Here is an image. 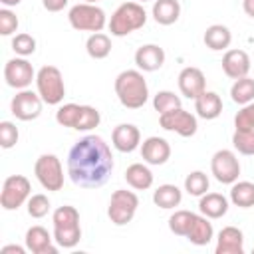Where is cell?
<instances>
[{"label": "cell", "mask_w": 254, "mask_h": 254, "mask_svg": "<svg viewBox=\"0 0 254 254\" xmlns=\"http://www.w3.org/2000/svg\"><path fill=\"white\" fill-rule=\"evenodd\" d=\"M212 236H214L212 222H208V218L204 214H200V216L196 214L194 216V222H192V226H190V230L187 234V238L192 244H196V246H206L212 240Z\"/></svg>", "instance_id": "25"}, {"label": "cell", "mask_w": 254, "mask_h": 254, "mask_svg": "<svg viewBox=\"0 0 254 254\" xmlns=\"http://www.w3.org/2000/svg\"><path fill=\"white\" fill-rule=\"evenodd\" d=\"M2 254H8V252H16V254H24V248L22 246H16V244H8V246H4L2 250H0Z\"/></svg>", "instance_id": "45"}, {"label": "cell", "mask_w": 254, "mask_h": 254, "mask_svg": "<svg viewBox=\"0 0 254 254\" xmlns=\"http://www.w3.org/2000/svg\"><path fill=\"white\" fill-rule=\"evenodd\" d=\"M42 4L48 12H60L67 6V0H42Z\"/></svg>", "instance_id": "43"}, {"label": "cell", "mask_w": 254, "mask_h": 254, "mask_svg": "<svg viewBox=\"0 0 254 254\" xmlns=\"http://www.w3.org/2000/svg\"><path fill=\"white\" fill-rule=\"evenodd\" d=\"M232 147L242 155H254V129H236L232 135Z\"/></svg>", "instance_id": "33"}, {"label": "cell", "mask_w": 254, "mask_h": 254, "mask_svg": "<svg viewBox=\"0 0 254 254\" xmlns=\"http://www.w3.org/2000/svg\"><path fill=\"white\" fill-rule=\"evenodd\" d=\"M194 216L196 214L190 212V210H175V214H171V218H169L171 232L177 234V236H187L192 222H194Z\"/></svg>", "instance_id": "31"}, {"label": "cell", "mask_w": 254, "mask_h": 254, "mask_svg": "<svg viewBox=\"0 0 254 254\" xmlns=\"http://www.w3.org/2000/svg\"><path fill=\"white\" fill-rule=\"evenodd\" d=\"M202 40H204V44H206L208 50H212V52H222V50H226V48L230 46L232 34H230V30H228L226 26H222V24H212V26L206 28Z\"/></svg>", "instance_id": "24"}, {"label": "cell", "mask_w": 254, "mask_h": 254, "mask_svg": "<svg viewBox=\"0 0 254 254\" xmlns=\"http://www.w3.org/2000/svg\"><path fill=\"white\" fill-rule=\"evenodd\" d=\"M139 206V196L133 190L127 189H117L111 198H109V206H107V216L113 224L123 226L127 222L133 220L135 212Z\"/></svg>", "instance_id": "6"}, {"label": "cell", "mask_w": 254, "mask_h": 254, "mask_svg": "<svg viewBox=\"0 0 254 254\" xmlns=\"http://www.w3.org/2000/svg\"><path fill=\"white\" fill-rule=\"evenodd\" d=\"M18 30V18L12 10L2 8L0 10V34L2 36H12Z\"/></svg>", "instance_id": "42"}, {"label": "cell", "mask_w": 254, "mask_h": 254, "mask_svg": "<svg viewBox=\"0 0 254 254\" xmlns=\"http://www.w3.org/2000/svg\"><path fill=\"white\" fill-rule=\"evenodd\" d=\"M125 181H127V185H129L131 189H135V190H147V189H151V185H153V173H151V169H149L147 165H143V163H133V165H129L127 171H125Z\"/></svg>", "instance_id": "23"}, {"label": "cell", "mask_w": 254, "mask_h": 254, "mask_svg": "<svg viewBox=\"0 0 254 254\" xmlns=\"http://www.w3.org/2000/svg\"><path fill=\"white\" fill-rule=\"evenodd\" d=\"M79 113H81V105H77V103H65V105H62V107L56 111V121H58L62 127H71V129H75L77 119H79Z\"/></svg>", "instance_id": "34"}, {"label": "cell", "mask_w": 254, "mask_h": 254, "mask_svg": "<svg viewBox=\"0 0 254 254\" xmlns=\"http://www.w3.org/2000/svg\"><path fill=\"white\" fill-rule=\"evenodd\" d=\"M208 185H210L208 183V177L202 171H192L185 179V190L190 196H202L208 190Z\"/></svg>", "instance_id": "32"}, {"label": "cell", "mask_w": 254, "mask_h": 254, "mask_svg": "<svg viewBox=\"0 0 254 254\" xmlns=\"http://www.w3.org/2000/svg\"><path fill=\"white\" fill-rule=\"evenodd\" d=\"M34 175H36L38 183L46 190H62V187H64V169H62V163L52 153H44V155H40L36 159Z\"/></svg>", "instance_id": "7"}, {"label": "cell", "mask_w": 254, "mask_h": 254, "mask_svg": "<svg viewBox=\"0 0 254 254\" xmlns=\"http://www.w3.org/2000/svg\"><path fill=\"white\" fill-rule=\"evenodd\" d=\"M101 121V115L95 107L91 105H81V113H79V119H77V125L75 129L77 131H89L93 127H97Z\"/></svg>", "instance_id": "37"}, {"label": "cell", "mask_w": 254, "mask_h": 254, "mask_svg": "<svg viewBox=\"0 0 254 254\" xmlns=\"http://www.w3.org/2000/svg\"><path fill=\"white\" fill-rule=\"evenodd\" d=\"M216 254H244V234L236 226H224L216 238Z\"/></svg>", "instance_id": "18"}, {"label": "cell", "mask_w": 254, "mask_h": 254, "mask_svg": "<svg viewBox=\"0 0 254 254\" xmlns=\"http://www.w3.org/2000/svg\"><path fill=\"white\" fill-rule=\"evenodd\" d=\"M242 8H244L246 16L254 18V0H242Z\"/></svg>", "instance_id": "44"}, {"label": "cell", "mask_w": 254, "mask_h": 254, "mask_svg": "<svg viewBox=\"0 0 254 254\" xmlns=\"http://www.w3.org/2000/svg\"><path fill=\"white\" fill-rule=\"evenodd\" d=\"M115 95L127 109H139L149 99V87L139 69H125L115 77Z\"/></svg>", "instance_id": "2"}, {"label": "cell", "mask_w": 254, "mask_h": 254, "mask_svg": "<svg viewBox=\"0 0 254 254\" xmlns=\"http://www.w3.org/2000/svg\"><path fill=\"white\" fill-rule=\"evenodd\" d=\"M4 79L14 89H26L32 83V79H36V73H34L32 64L26 58L18 56V58H12V60L6 62V65H4Z\"/></svg>", "instance_id": "12"}, {"label": "cell", "mask_w": 254, "mask_h": 254, "mask_svg": "<svg viewBox=\"0 0 254 254\" xmlns=\"http://www.w3.org/2000/svg\"><path fill=\"white\" fill-rule=\"evenodd\" d=\"M151 14H153L157 24L171 26L181 16V4H179V0H155Z\"/></svg>", "instance_id": "22"}, {"label": "cell", "mask_w": 254, "mask_h": 254, "mask_svg": "<svg viewBox=\"0 0 254 254\" xmlns=\"http://www.w3.org/2000/svg\"><path fill=\"white\" fill-rule=\"evenodd\" d=\"M52 222L54 226H73V224H79V212L75 206H69V204H64V206H58L52 214Z\"/></svg>", "instance_id": "35"}, {"label": "cell", "mask_w": 254, "mask_h": 254, "mask_svg": "<svg viewBox=\"0 0 254 254\" xmlns=\"http://www.w3.org/2000/svg\"><path fill=\"white\" fill-rule=\"evenodd\" d=\"M153 107H155V111H159V115L161 113H167V111H173V109L181 107V97L175 95L169 89H163V91H159L153 97Z\"/></svg>", "instance_id": "36"}, {"label": "cell", "mask_w": 254, "mask_h": 254, "mask_svg": "<svg viewBox=\"0 0 254 254\" xmlns=\"http://www.w3.org/2000/svg\"><path fill=\"white\" fill-rule=\"evenodd\" d=\"M87 56L93 60H103L111 54V38L103 32H93L85 42Z\"/></svg>", "instance_id": "27"}, {"label": "cell", "mask_w": 254, "mask_h": 254, "mask_svg": "<svg viewBox=\"0 0 254 254\" xmlns=\"http://www.w3.org/2000/svg\"><path fill=\"white\" fill-rule=\"evenodd\" d=\"M30 181L24 175H10L4 185H2V192H0V204L4 210H16L20 208L24 202H28L30 198Z\"/></svg>", "instance_id": "8"}, {"label": "cell", "mask_w": 254, "mask_h": 254, "mask_svg": "<svg viewBox=\"0 0 254 254\" xmlns=\"http://www.w3.org/2000/svg\"><path fill=\"white\" fill-rule=\"evenodd\" d=\"M67 20H69L71 28L79 30V32H101L107 24L105 12L99 6L89 4V2L71 6L67 12Z\"/></svg>", "instance_id": "5"}, {"label": "cell", "mask_w": 254, "mask_h": 254, "mask_svg": "<svg viewBox=\"0 0 254 254\" xmlns=\"http://www.w3.org/2000/svg\"><path fill=\"white\" fill-rule=\"evenodd\" d=\"M81 240V226H54V242L62 248H73Z\"/></svg>", "instance_id": "30"}, {"label": "cell", "mask_w": 254, "mask_h": 254, "mask_svg": "<svg viewBox=\"0 0 254 254\" xmlns=\"http://www.w3.org/2000/svg\"><path fill=\"white\" fill-rule=\"evenodd\" d=\"M145 22H147V12H145V8L139 2H123L111 14L109 32H111V36L123 38L127 34L143 28Z\"/></svg>", "instance_id": "3"}, {"label": "cell", "mask_w": 254, "mask_h": 254, "mask_svg": "<svg viewBox=\"0 0 254 254\" xmlns=\"http://www.w3.org/2000/svg\"><path fill=\"white\" fill-rule=\"evenodd\" d=\"M52 242L54 238L44 226H32L26 230V248L32 254H56L58 248Z\"/></svg>", "instance_id": "19"}, {"label": "cell", "mask_w": 254, "mask_h": 254, "mask_svg": "<svg viewBox=\"0 0 254 254\" xmlns=\"http://www.w3.org/2000/svg\"><path fill=\"white\" fill-rule=\"evenodd\" d=\"M198 210L206 218H220L228 210V198L220 192H204L198 200Z\"/></svg>", "instance_id": "21"}, {"label": "cell", "mask_w": 254, "mask_h": 254, "mask_svg": "<svg viewBox=\"0 0 254 254\" xmlns=\"http://www.w3.org/2000/svg\"><path fill=\"white\" fill-rule=\"evenodd\" d=\"M135 64L141 71H157L165 64V50L157 44H145L135 52Z\"/></svg>", "instance_id": "17"}, {"label": "cell", "mask_w": 254, "mask_h": 254, "mask_svg": "<svg viewBox=\"0 0 254 254\" xmlns=\"http://www.w3.org/2000/svg\"><path fill=\"white\" fill-rule=\"evenodd\" d=\"M230 200H232L234 206H240V208H250V206H254V183H250V181L232 183Z\"/></svg>", "instance_id": "28"}, {"label": "cell", "mask_w": 254, "mask_h": 254, "mask_svg": "<svg viewBox=\"0 0 254 254\" xmlns=\"http://www.w3.org/2000/svg\"><path fill=\"white\" fill-rule=\"evenodd\" d=\"M50 198L46 194H32L28 198V214L32 218H44L50 212Z\"/></svg>", "instance_id": "38"}, {"label": "cell", "mask_w": 254, "mask_h": 254, "mask_svg": "<svg viewBox=\"0 0 254 254\" xmlns=\"http://www.w3.org/2000/svg\"><path fill=\"white\" fill-rule=\"evenodd\" d=\"M12 50L18 56H22V58L32 56L36 52V40H34V36H30V34H16L12 38Z\"/></svg>", "instance_id": "39"}, {"label": "cell", "mask_w": 254, "mask_h": 254, "mask_svg": "<svg viewBox=\"0 0 254 254\" xmlns=\"http://www.w3.org/2000/svg\"><path fill=\"white\" fill-rule=\"evenodd\" d=\"M141 157L149 165H165L171 157V145L163 137H147L141 145Z\"/></svg>", "instance_id": "14"}, {"label": "cell", "mask_w": 254, "mask_h": 254, "mask_svg": "<svg viewBox=\"0 0 254 254\" xmlns=\"http://www.w3.org/2000/svg\"><path fill=\"white\" fill-rule=\"evenodd\" d=\"M222 71L230 79H240L250 71V56L244 50H226L222 56Z\"/></svg>", "instance_id": "15"}, {"label": "cell", "mask_w": 254, "mask_h": 254, "mask_svg": "<svg viewBox=\"0 0 254 254\" xmlns=\"http://www.w3.org/2000/svg\"><path fill=\"white\" fill-rule=\"evenodd\" d=\"M42 105H44V99L40 97V93H34L30 89H20L12 97L10 111L20 121H32V119H38L40 117Z\"/></svg>", "instance_id": "10"}, {"label": "cell", "mask_w": 254, "mask_h": 254, "mask_svg": "<svg viewBox=\"0 0 254 254\" xmlns=\"http://www.w3.org/2000/svg\"><path fill=\"white\" fill-rule=\"evenodd\" d=\"M85 2H89V4H95V2H99V0H85Z\"/></svg>", "instance_id": "47"}, {"label": "cell", "mask_w": 254, "mask_h": 254, "mask_svg": "<svg viewBox=\"0 0 254 254\" xmlns=\"http://www.w3.org/2000/svg\"><path fill=\"white\" fill-rule=\"evenodd\" d=\"M159 123L163 129L167 131H173L181 137H192L198 129V123H196V117L189 111H185L183 107H177L173 111H167V113H161L159 115Z\"/></svg>", "instance_id": "11"}, {"label": "cell", "mask_w": 254, "mask_h": 254, "mask_svg": "<svg viewBox=\"0 0 254 254\" xmlns=\"http://www.w3.org/2000/svg\"><path fill=\"white\" fill-rule=\"evenodd\" d=\"M113 171V155L99 135H85L67 153V175L81 189H99Z\"/></svg>", "instance_id": "1"}, {"label": "cell", "mask_w": 254, "mask_h": 254, "mask_svg": "<svg viewBox=\"0 0 254 254\" xmlns=\"http://www.w3.org/2000/svg\"><path fill=\"white\" fill-rule=\"evenodd\" d=\"M230 97L234 103L238 105H246L254 101V79L244 75L240 79H234L232 87H230Z\"/></svg>", "instance_id": "29"}, {"label": "cell", "mask_w": 254, "mask_h": 254, "mask_svg": "<svg viewBox=\"0 0 254 254\" xmlns=\"http://www.w3.org/2000/svg\"><path fill=\"white\" fill-rule=\"evenodd\" d=\"M139 2H147V0H139Z\"/></svg>", "instance_id": "48"}, {"label": "cell", "mask_w": 254, "mask_h": 254, "mask_svg": "<svg viewBox=\"0 0 254 254\" xmlns=\"http://www.w3.org/2000/svg\"><path fill=\"white\" fill-rule=\"evenodd\" d=\"M111 143L121 153H133L141 143V133L133 123H121L113 129Z\"/></svg>", "instance_id": "16"}, {"label": "cell", "mask_w": 254, "mask_h": 254, "mask_svg": "<svg viewBox=\"0 0 254 254\" xmlns=\"http://www.w3.org/2000/svg\"><path fill=\"white\" fill-rule=\"evenodd\" d=\"M179 89L185 97L189 99H196L204 89H206V79H204V73L198 69V67H185L181 69L179 73Z\"/></svg>", "instance_id": "13"}, {"label": "cell", "mask_w": 254, "mask_h": 254, "mask_svg": "<svg viewBox=\"0 0 254 254\" xmlns=\"http://www.w3.org/2000/svg\"><path fill=\"white\" fill-rule=\"evenodd\" d=\"M181 200H183V192H181V189L177 185H169L167 183V185L157 187V190L153 192V202L159 208H165V210L179 206Z\"/></svg>", "instance_id": "26"}, {"label": "cell", "mask_w": 254, "mask_h": 254, "mask_svg": "<svg viewBox=\"0 0 254 254\" xmlns=\"http://www.w3.org/2000/svg\"><path fill=\"white\" fill-rule=\"evenodd\" d=\"M18 127L12 121H2L0 123V145L2 149H12L18 143Z\"/></svg>", "instance_id": "40"}, {"label": "cell", "mask_w": 254, "mask_h": 254, "mask_svg": "<svg viewBox=\"0 0 254 254\" xmlns=\"http://www.w3.org/2000/svg\"><path fill=\"white\" fill-rule=\"evenodd\" d=\"M210 171L214 179L222 185H232L240 177V163L238 157L230 149H220L210 159Z\"/></svg>", "instance_id": "9"}, {"label": "cell", "mask_w": 254, "mask_h": 254, "mask_svg": "<svg viewBox=\"0 0 254 254\" xmlns=\"http://www.w3.org/2000/svg\"><path fill=\"white\" fill-rule=\"evenodd\" d=\"M36 87L44 103L48 105H58L64 101L65 95V85H64V75L56 65H44L36 73Z\"/></svg>", "instance_id": "4"}, {"label": "cell", "mask_w": 254, "mask_h": 254, "mask_svg": "<svg viewBox=\"0 0 254 254\" xmlns=\"http://www.w3.org/2000/svg\"><path fill=\"white\" fill-rule=\"evenodd\" d=\"M0 2H2V4L6 6V8H10V6H18V4L22 2V0H0Z\"/></svg>", "instance_id": "46"}, {"label": "cell", "mask_w": 254, "mask_h": 254, "mask_svg": "<svg viewBox=\"0 0 254 254\" xmlns=\"http://www.w3.org/2000/svg\"><path fill=\"white\" fill-rule=\"evenodd\" d=\"M236 129H254V103H246L234 117Z\"/></svg>", "instance_id": "41"}, {"label": "cell", "mask_w": 254, "mask_h": 254, "mask_svg": "<svg viewBox=\"0 0 254 254\" xmlns=\"http://www.w3.org/2000/svg\"><path fill=\"white\" fill-rule=\"evenodd\" d=\"M194 111L198 117L210 121V119H216L220 113H222V99L218 93L214 91H202L196 99H194Z\"/></svg>", "instance_id": "20"}]
</instances>
